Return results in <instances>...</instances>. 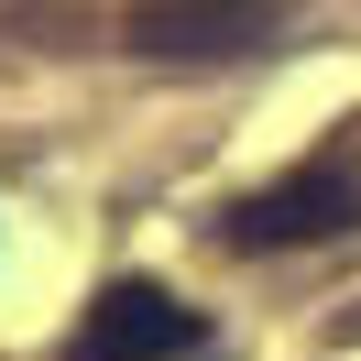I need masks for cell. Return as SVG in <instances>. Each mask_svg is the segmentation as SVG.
<instances>
[{"label": "cell", "instance_id": "1", "mask_svg": "<svg viewBox=\"0 0 361 361\" xmlns=\"http://www.w3.org/2000/svg\"><path fill=\"white\" fill-rule=\"evenodd\" d=\"M295 0H132L121 44L132 55H263Z\"/></svg>", "mask_w": 361, "mask_h": 361}, {"label": "cell", "instance_id": "2", "mask_svg": "<svg viewBox=\"0 0 361 361\" xmlns=\"http://www.w3.org/2000/svg\"><path fill=\"white\" fill-rule=\"evenodd\" d=\"M339 230H361V176L350 164H295L285 186L230 208V241L241 252H295V241H339Z\"/></svg>", "mask_w": 361, "mask_h": 361}, {"label": "cell", "instance_id": "3", "mask_svg": "<svg viewBox=\"0 0 361 361\" xmlns=\"http://www.w3.org/2000/svg\"><path fill=\"white\" fill-rule=\"evenodd\" d=\"M197 339H208L197 307H176L164 285H99V307L66 339V361H186Z\"/></svg>", "mask_w": 361, "mask_h": 361}]
</instances>
